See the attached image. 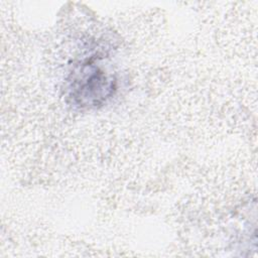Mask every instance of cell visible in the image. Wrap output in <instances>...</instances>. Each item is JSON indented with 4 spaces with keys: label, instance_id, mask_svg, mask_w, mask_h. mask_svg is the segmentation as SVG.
<instances>
[{
    "label": "cell",
    "instance_id": "1",
    "mask_svg": "<svg viewBox=\"0 0 258 258\" xmlns=\"http://www.w3.org/2000/svg\"><path fill=\"white\" fill-rule=\"evenodd\" d=\"M116 89L115 77L94 60L76 67L69 80L68 97L80 108H95L105 103Z\"/></svg>",
    "mask_w": 258,
    "mask_h": 258
}]
</instances>
